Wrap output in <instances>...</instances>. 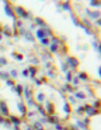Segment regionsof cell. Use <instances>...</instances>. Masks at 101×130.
<instances>
[{
    "mask_svg": "<svg viewBox=\"0 0 101 130\" xmlns=\"http://www.w3.org/2000/svg\"><path fill=\"white\" fill-rule=\"evenodd\" d=\"M63 6H65V9H70V5H68V3H66Z\"/></svg>",
    "mask_w": 101,
    "mask_h": 130,
    "instance_id": "31",
    "label": "cell"
},
{
    "mask_svg": "<svg viewBox=\"0 0 101 130\" xmlns=\"http://www.w3.org/2000/svg\"><path fill=\"white\" fill-rule=\"evenodd\" d=\"M47 113H48L49 115H54V113H56L54 105H53L52 102H48V104H47Z\"/></svg>",
    "mask_w": 101,
    "mask_h": 130,
    "instance_id": "9",
    "label": "cell"
},
{
    "mask_svg": "<svg viewBox=\"0 0 101 130\" xmlns=\"http://www.w3.org/2000/svg\"><path fill=\"white\" fill-rule=\"evenodd\" d=\"M90 15H91V18H97V16H100V13L99 11H95V13H91Z\"/></svg>",
    "mask_w": 101,
    "mask_h": 130,
    "instance_id": "24",
    "label": "cell"
},
{
    "mask_svg": "<svg viewBox=\"0 0 101 130\" xmlns=\"http://www.w3.org/2000/svg\"><path fill=\"white\" fill-rule=\"evenodd\" d=\"M23 76H24V77H28V76H29V69H24V71H23Z\"/></svg>",
    "mask_w": 101,
    "mask_h": 130,
    "instance_id": "27",
    "label": "cell"
},
{
    "mask_svg": "<svg viewBox=\"0 0 101 130\" xmlns=\"http://www.w3.org/2000/svg\"><path fill=\"white\" fill-rule=\"evenodd\" d=\"M48 120H49V123H52V124H57V123H58V119H57V118H54L53 115H49Z\"/></svg>",
    "mask_w": 101,
    "mask_h": 130,
    "instance_id": "19",
    "label": "cell"
},
{
    "mask_svg": "<svg viewBox=\"0 0 101 130\" xmlns=\"http://www.w3.org/2000/svg\"><path fill=\"white\" fill-rule=\"evenodd\" d=\"M34 128H37V129H42L43 126H42V124H39V123H35V124H34Z\"/></svg>",
    "mask_w": 101,
    "mask_h": 130,
    "instance_id": "28",
    "label": "cell"
},
{
    "mask_svg": "<svg viewBox=\"0 0 101 130\" xmlns=\"http://www.w3.org/2000/svg\"><path fill=\"white\" fill-rule=\"evenodd\" d=\"M28 69H29V76H30L32 78H34L35 75H37V72H38V67H35V66H30Z\"/></svg>",
    "mask_w": 101,
    "mask_h": 130,
    "instance_id": "8",
    "label": "cell"
},
{
    "mask_svg": "<svg viewBox=\"0 0 101 130\" xmlns=\"http://www.w3.org/2000/svg\"><path fill=\"white\" fill-rule=\"evenodd\" d=\"M35 23L40 27H46V22L42 19V18H35Z\"/></svg>",
    "mask_w": 101,
    "mask_h": 130,
    "instance_id": "14",
    "label": "cell"
},
{
    "mask_svg": "<svg viewBox=\"0 0 101 130\" xmlns=\"http://www.w3.org/2000/svg\"><path fill=\"white\" fill-rule=\"evenodd\" d=\"M66 88H67V90H68L70 92H72V91H73V87H72V86H71L70 83H66Z\"/></svg>",
    "mask_w": 101,
    "mask_h": 130,
    "instance_id": "25",
    "label": "cell"
},
{
    "mask_svg": "<svg viewBox=\"0 0 101 130\" xmlns=\"http://www.w3.org/2000/svg\"><path fill=\"white\" fill-rule=\"evenodd\" d=\"M40 43H42L43 46H47V44H49V38H48V37H46V38L40 39Z\"/></svg>",
    "mask_w": 101,
    "mask_h": 130,
    "instance_id": "21",
    "label": "cell"
},
{
    "mask_svg": "<svg viewBox=\"0 0 101 130\" xmlns=\"http://www.w3.org/2000/svg\"><path fill=\"white\" fill-rule=\"evenodd\" d=\"M73 83L77 85V83H78V78H75V80H73Z\"/></svg>",
    "mask_w": 101,
    "mask_h": 130,
    "instance_id": "32",
    "label": "cell"
},
{
    "mask_svg": "<svg viewBox=\"0 0 101 130\" xmlns=\"http://www.w3.org/2000/svg\"><path fill=\"white\" fill-rule=\"evenodd\" d=\"M72 72H67V81H71L72 80Z\"/></svg>",
    "mask_w": 101,
    "mask_h": 130,
    "instance_id": "26",
    "label": "cell"
},
{
    "mask_svg": "<svg viewBox=\"0 0 101 130\" xmlns=\"http://www.w3.org/2000/svg\"><path fill=\"white\" fill-rule=\"evenodd\" d=\"M1 114H3V116H8L9 115V110H8V106H6V104H5V101H1Z\"/></svg>",
    "mask_w": 101,
    "mask_h": 130,
    "instance_id": "7",
    "label": "cell"
},
{
    "mask_svg": "<svg viewBox=\"0 0 101 130\" xmlns=\"http://www.w3.org/2000/svg\"><path fill=\"white\" fill-rule=\"evenodd\" d=\"M15 13H16V15L20 16V18H29V16H30L29 11H27L23 6H16V8H15Z\"/></svg>",
    "mask_w": 101,
    "mask_h": 130,
    "instance_id": "1",
    "label": "cell"
},
{
    "mask_svg": "<svg viewBox=\"0 0 101 130\" xmlns=\"http://www.w3.org/2000/svg\"><path fill=\"white\" fill-rule=\"evenodd\" d=\"M78 78H81V80H89V76H87L86 72H80L78 73Z\"/></svg>",
    "mask_w": 101,
    "mask_h": 130,
    "instance_id": "16",
    "label": "cell"
},
{
    "mask_svg": "<svg viewBox=\"0 0 101 130\" xmlns=\"http://www.w3.org/2000/svg\"><path fill=\"white\" fill-rule=\"evenodd\" d=\"M97 24H99V25H101V18H100V19L97 20Z\"/></svg>",
    "mask_w": 101,
    "mask_h": 130,
    "instance_id": "33",
    "label": "cell"
},
{
    "mask_svg": "<svg viewBox=\"0 0 101 130\" xmlns=\"http://www.w3.org/2000/svg\"><path fill=\"white\" fill-rule=\"evenodd\" d=\"M76 97H77V99H82V100H85V99H86V95L84 94V92H77V94H76Z\"/></svg>",
    "mask_w": 101,
    "mask_h": 130,
    "instance_id": "20",
    "label": "cell"
},
{
    "mask_svg": "<svg viewBox=\"0 0 101 130\" xmlns=\"http://www.w3.org/2000/svg\"><path fill=\"white\" fill-rule=\"evenodd\" d=\"M59 49H61V44H57V43H51V51H52L53 53H57Z\"/></svg>",
    "mask_w": 101,
    "mask_h": 130,
    "instance_id": "10",
    "label": "cell"
},
{
    "mask_svg": "<svg viewBox=\"0 0 101 130\" xmlns=\"http://www.w3.org/2000/svg\"><path fill=\"white\" fill-rule=\"evenodd\" d=\"M99 75H100V77H101V67L99 68Z\"/></svg>",
    "mask_w": 101,
    "mask_h": 130,
    "instance_id": "34",
    "label": "cell"
},
{
    "mask_svg": "<svg viewBox=\"0 0 101 130\" xmlns=\"http://www.w3.org/2000/svg\"><path fill=\"white\" fill-rule=\"evenodd\" d=\"M67 63H68V66H70L72 69H75V68L78 67V63H80V62H78V60H77L76 57H68V62H67Z\"/></svg>",
    "mask_w": 101,
    "mask_h": 130,
    "instance_id": "3",
    "label": "cell"
},
{
    "mask_svg": "<svg viewBox=\"0 0 101 130\" xmlns=\"http://www.w3.org/2000/svg\"><path fill=\"white\" fill-rule=\"evenodd\" d=\"M15 88H16V94H18L19 96H22V95H23V90H24L23 86H22V85H16Z\"/></svg>",
    "mask_w": 101,
    "mask_h": 130,
    "instance_id": "12",
    "label": "cell"
},
{
    "mask_svg": "<svg viewBox=\"0 0 101 130\" xmlns=\"http://www.w3.org/2000/svg\"><path fill=\"white\" fill-rule=\"evenodd\" d=\"M5 10H6V15H9L10 18H13V19H15V18L18 16V15H16V13L14 11V9H13L9 4H6V5H5Z\"/></svg>",
    "mask_w": 101,
    "mask_h": 130,
    "instance_id": "5",
    "label": "cell"
},
{
    "mask_svg": "<svg viewBox=\"0 0 101 130\" xmlns=\"http://www.w3.org/2000/svg\"><path fill=\"white\" fill-rule=\"evenodd\" d=\"M10 121L13 123V124H15V125H19L20 123H22V121H20V119L19 118H16V116H13V115H10Z\"/></svg>",
    "mask_w": 101,
    "mask_h": 130,
    "instance_id": "11",
    "label": "cell"
},
{
    "mask_svg": "<svg viewBox=\"0 0 101 130\" xmlns=\"http://www.w3.org/2000/svg\"><path fill=\"white\" fill-rule=\"evenodd\" d=\"M44 99H46L44 94H38V95H37V101H38V102H42Z\"/></svg>",
    "mask_w": 101,
    "mask_h": 130,
    "instance_id": "18",
    "label": "cell"
},
{
    "mask_svg": "<svg viewBox=\"0 0 101 130\" xmlns=\"http://www.w3.org/2000/svg\"><path fill=\"white\" fill-rule=\"evenodd\" d=\"M18 107H19V111H20V114H22V116H25V115H27V113H28L25 104H24V102H20V104L18 105Z\"/></svg>",
    "mask_w": 101,
    "mask_h": 130,
    "instance_id": "6",
    "label": "cell"
},
{
    "mask_svg": "<svg viewBox=\"0 0 101 130\" xmlns=\"http://www.w3.org/2000/svg\"><path fill=\"white\" fill-rule=\"evenodd\" d=\"M13 57H15L18 61H22L24 57H23V54H19V53H16V52H13Z\"/></svg>",
    "mask_w": 101,
    "mask_h": 130,
    "instance_id": "17",
    "label": "cell"
},
{
    "mask_svg": "<svg viewBox=\"0 0 101 130\" xmlns=\"http://www.w3.org/2000/svg\"><path fill=\"white\" fill-rule=\"evenodd\" d=\"M6 83H8V86H16V85H15V81H14L13 78H8Z\"/></svg>",
    "mask_w": 101,
    "mask_h": 130,
    "instance_id": "22",
    "label": "cell"
},
{
    "mask_svg": "<svg viewBox=\"0 0 101 130\" xmlns=\"http://www.w3.org/2000/svg\"><path fill=\"white\" fill-rule=\"evenodd\" d=\"M85 107H86V113H87V115H89V116L97 115V114H99V111H100V110H99V109H96L94 105H92V106H91V105H86Z\"/></svg>",
    "mask_w": 101,
    "mask_h": 130,
    "instance_id": "2",
    "label": "cell"
},
{
    "mask_svg": "<svg viewBox=\"0 0 101 130\" xmlns=\"http://www.w3.org/2000/svg\"><path fill=\"white\" fill-rule=\"evenodd\" d=\"M63 110L66 111V113H67V114H70V113H71V110H72V109H71V102H65V106H63Z\"/></svg>",
    "mask_w": 101,
    "mask_h": 130,
    "instance_id": "13",
    "label": "cell"
},
{
    "mask_svg": "<svg viewBox=\"0 0 101 130\" xmlns=\"http://www.w3.org/2000/svg\"><path fill=\"white\" fill-rule=\"evenodd\" d=\"M1 65H6V60L5 58H1Z\"/></svg>",
    "mask_w": 101,
    "mask_h": 130,
    "instance_id": "30",
    "label": "cell"
},
{
    "mask_svg": "<svg viewBox=\"0 0 101 130\" xmlns=\"http://www.w3.org/2000/svg\"><path fill=\"white\" fill-rule=\"evenodd\" d=\"M90 5L91 6H101V0H91Z\"/></svg>",
    "mask_w": 101,
    "mask_h": 130,
    "instance_id": "15",
    "label": "cell"
},
{
    "mask_svg": "<svg viewBox=\"0 0 101 130\" xmlns=\"http://www.w3.org/2000/svg\"><path fill=\"white\" fill-rule=\"evenodd\" d=\"M10 73H11V76H13V77H15V76H16V71H14V69H13Z\"/></svg>",
    "mask_w": 101,
    "mask_h": 130,
    "instance_id": "29",
    "label": "cell"
},
{
    "mask_svg": "<svg viewBox=\"0 0 101 130\" xmlns=\"http://www.w3.org/2000/svg\"><path fill=\"white\" fill-rule=\"evenodd\" d=\"M94 106H95L96 109H99V110H100V107H101V100H96V101H95V104H94Z\"/></svg>",
    "mask_w": 101,
    "mask_h": 130,
    "instance_id": "23",
    "label": "cell"
},
{
    "mask_svg": "<svg viewBox=\"0 0 101 130\" xmlns=\"http://www.w3.org/2000/svg\"><path fill=\"white\" fill-rule=\"evenodd\" d=\"M35 35H37V38L40 41V39L46 38V37H47L48 34H47V30H46V29H43V28H39V29L35 32Z\"/></svg>",
    "mask_w": 101,
    "mask_h": 130,
    "instance_id": "4",
    "label": "cell"
},
{
    "mask_svg": "<svg viewBox=\"0 0 101 130\" xmlns=\"http://www.w3.org/2000/svg\"><path fill=\"white\" fill-rule=\"evenodd\" d=\"M99 49H100V52H101V43H100V46H99Z\"/></svg>",
    "mask_w": 101,
    "mask_h": 130,
    "instance_id": "35",
    "label": "cell"
}]
</instances>
